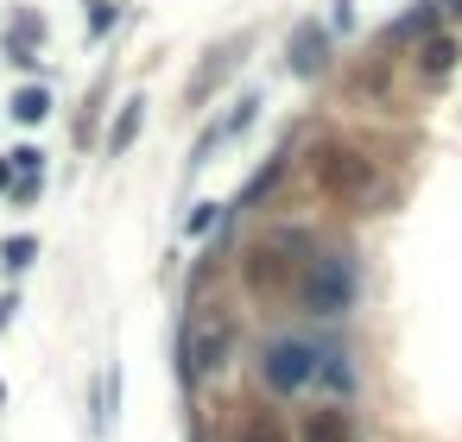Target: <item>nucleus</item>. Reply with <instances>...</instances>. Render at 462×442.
Listing matches in <instances>:
<instances>
[{"label": "nucleus", "instance_id": "f257e3e1", "mask_svg": "<svg viewBox=\"0 0 462 442\" xmlns=\"http://www.w3.org/2000/svg\"><path fill=\"white\" fill-rule=\"evenodd\" d=\"M317 373H323V348L304 341V335H279L260 354V380L273 392H304V386H317Z\"/></svg>", "mask_w": 462, "mask_h": 442}, {"label": "nucleus", "instance_id": "f03ea898", "mask_svg": "<svg viewBox=\"0 0 462 442\" xmlns=\"http://www.w3.org/2000/svg\"><path fill=\"white\" fill-rule=\"evenodd\" d=\"M304 310L310 316H342L349 304H355V266L342 259V253H323V259H310V272H304Z\"/></svg>", "mask_w": 462, "mask_h": 442}, {"label": "nucleus", "instance_id": "7ed1b4c3", "mask_svg": "<svg viewBox=\"0 0 462 442\" xmlns=\"http://www.w3.org/2000/svg\"><path fill=\"white\" fill-rule=\"evenodd\" d=\"M317 184H323L329 196L355 202V196L374 190V159H361L355 145H317Z\"/></svg>", "mask_w": 462, "mask_h": 442}, {"label": "nucleus", "instance_id": "20e7f679", "mask_svg": "<svg viewBox=\"0 0 462 442\" xmlns=\"http://www.w3.org/2000/svg\"><path fill=\"white\" fill-rule=\"evenodd\" d=\"M253 108H260V102H253V95H241L222 120H210V127H203V139H196V152H190V165H210L235 133H247V127H253Z\"/></svg>", "mask_w": 462, "mask_h": 442}, {"label": "nucleus", "instance_id": "39448f33", "mask_svg": "<svg viewBox=\"0 0 462 442\" xmlns=\"http://www.w3.org/2000/svg\"><path fill=\"white\" fill-rule=\"evenodd\" d=\"M222 360H228V323H203V329L184 341V373H190V380L216 373Z\"/></svg>", "mask_w": 462, "mask_h": 442}, {"label": "nucleus", "instance_id": "423d86ee", "mask_svg": "<svg viewBox=\"0 0 462 442\" xmlns=\"http://www.w3.org/2000/svg\"><path fill=\"white\" fill-rule=\"evenodd\" d=\"M298 442H355V417H349L342 405L304 411V423H298Z\"/></svg>", "mask_w": 462, "mask_h": 442}, {"label": "nucleus", "instance_id": "0eeeda50", "mask_svg": "<svg viewBox=\"0 0 462 442\" xmlns=\"http://www.w3.org/2000/svg\"><path fill=\"white\" fill-rule=\"evenodd\" d=\"M456 57H462L456 38H425V45H418V77H425V83H443L450 70H456Z\"/></svg>", "mask_w": 462, "mask_h": 442}, {"label": "nucleus", "instance_id": "6e6552de", "mask_svg": "<svg viewBox=\"0 0 462 442\" xmlns=\"http://www.w3.org/2000/svg\"><path fill=\"white\" fill-rule=\"evenodd\" d=\"M317 380H323L329 392H342V398H349V392H355V366H349V348H336V341H329V348H323V373H317Z\"/></svg>", "mask_w": 462, "mask_h": 442}, {"label": "nucleus", "instance_id": "1a4fd4ad", "mask_svg": "<svg viewBox=\"0 0 462 442\" xmlns=\"http://www.w3.org/2000/svg\"><path fill=\"white\" fill-rule=\"evenodd\" d=\"M140 108H146V102H127V108L114 114V133H108V152H127V145H134V133H140Z\"/></svg>", "mask_w": 462, "mask_h": 442}, {"label": "nucleus", "instance_id": "9d476101", "mask_svg": "<svg viewBox=\"0 0 462 442\" xmlns=\"http://www.w3.org/2000/svg\"><path fill=\"white\" fill-rule=\"evenodd\" d=\"M45 114H51V95H45V89H20V95H13V120H20V127H38Z\"/></svg>", "mask_w": 462, "mask_h": 442}, {"label": "nucleus", "instance_id": "9b49d317", "mask_svg": "<svg viewBox=\"0 0 462 442\" xmlns=\"http://www.w3.org/2000/svg\"><path fill=\"white\" fill-rule=\"evenodd\" d=\"M32 259H38V241L32 234H13L7 247H0V266H7V272H26Z\"/></svg>", "mask_w": 462, "mask_h": 442}, {"label": "nucleus", "instance_id": "f8f14e48", "mask_svg": "<svg viewBox=\"0 0 462 442\" xmlns=\"http://www.w3.org/2000/svg\"><path fill=\"white\" fill-rule=\"evenodd\" d=\"M317 63H323V32H304V38H298V57H292V70H298V77H310Z\"/></svg>", "mask_w": 462, "mask_h": 442}, {"label": "nucleus", "instance_id": "ddd939ff", "mask_svg": "<svg viewBox=\"0 0 462 442\" xmlns=\"http://www.w3.org/2000/svg\"><path fill=\"white\" fill-rule=\"evenodd\" d=\"M241 442H285V436H279V423H273L267 411H253V417L241 423Z\"/></svg>", "mask_w": 462, "mask_h": 442}, {"label": "nucleus", "instance_id": "4468645a", "mask_svg": "<svg viewBox=\"0 0 462 442\" xmlns=\"http://www.w3.org/2000/svg\"><path fill=\"white\" fill-rule=\"evenodd\" d=\"M7 159H13L20 177H45V152H38V145H20V152H7Z\"/></svg>", "mask_w": 462, "mask_h": 442}, {"label": "nucleus", "instance_id": "2eb2a0df", "mask_svg": "<svg viewBox=\"0 0 462 442\" xmlns=\"http://www.w3.org/2000/svg\"><path fill=\"white\" fill-rule=\"evenodd\" d=\"M431 20H437V0H425V7H418L412 20H400V38H412V32H425Z\"/></svg>", "mask_w": 462, "mask_h": 442}, {"label": "nucleus", "instance_id": "dca6fc26", "mask_svg": "<svg viewBox=\"0 0 462 442\" xmlns=\"http://www.w3.org/2000/svg\"><path fill=\"white\" fill-rule=\"evenodd\" d=\"M190 234H210L216 228V202H203V209H190V221H184Z\"/></svg>", "mask_w": 462, "mask_h": 442}, {"label": "nucleus", "instance_id": "f3484780", "mask_svg": "<svg viewBox=\"0 0 462 442\" xmlns=\"http://www.w3.org/2000/svg\"><path fill=\"white\" fill-rule=\"evenodd\" d=\"M0 190H13V159H0Z\"/></svg>", "mask_w": 462, "mask_h": 442}]
</instances>
